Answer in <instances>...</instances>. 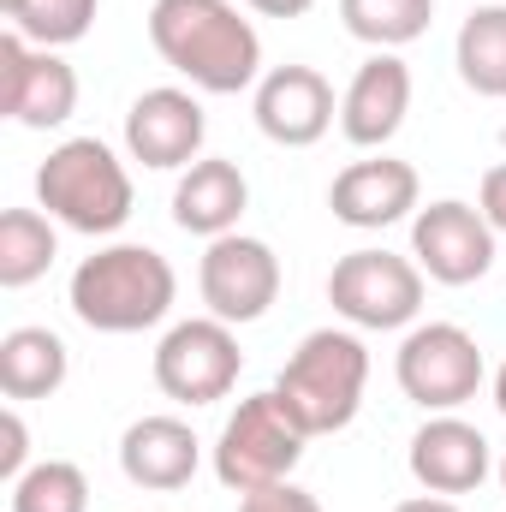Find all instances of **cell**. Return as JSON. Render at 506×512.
I'll use <instances>...</instances> for the list:
<instances>
[{
    "instance_id": "cell-1",
    "label": "cell",
    "mask_w": 506,
    "mask_h": 512,
    "mask_svg": "<svg viewBox=\"0 0 506 512\" xmlns=\"http://www.w3.org/2000/svg\"><path fill=\"white\" fill-rule=\"evenodd\" d=\"M155 54L209 96H239L262 72V42L233 0H155L149 6Z\"/></svg>"
},
{
    "instance_id": "cell-2",
    "label": "cell",
    "mask_w": 506,
    "mask_h": 512,
    "mask_svg": "<svg viewBox=\"0 0 506 512\" xmlns=\"http://www.w3.org/2000/svg\"><path fill=\"white\" fill-rule=\"evenodd\" d=\"M179 274L149 245H108L72 268V316L96 334H143L173 310Z\"/></svg>"
},
{
    "instance_id": "cell-3",
    "label": "cell",
    "mask_w": 506,
    "mask_h": 512,
    "mask_svg": "<svg viewBox=\"0 0 506 512\" xmlns=\"http://www.w3.org/2000/svg\"><path fill=\"white\" fill-rule=\"evenodd\" d=\"M36 203L48 221L84 239H108L131 221V173L102 137H66L36 167Z\"/></svg>"
},
{
    "instance_id": "cell-4",
    "label": "cell",
    "mask_w": 506,
    "mask_h": 512,
    "mask_svg": "<svg viewBox=\"0 0 506 512\" xmlns=\"http://www.w3.org/2000/svg\"><path fill=\"white\" fill-rule=\"evenodd\" d=\"M364 382H370V352L358 334L346 328H316L304 334V346L286 358L274 399L280 411L304 429V435H334L358 417L364 405Z\"/></svg>"
},
{
    "instance_id": "cell-5",
    "label": "cell",
    "mask_w": 506,
    "mask_h": 512,
    "mask_svg": "<svg viewBox=\"0 0 506 512\" xmlns=\"http://www.w3.org/2000/svg\"><path fill=\"white\" fill-rule=\"evenodd\" d=\"M304 429L280 411L274 387L239 399V411L227 417L221 441H215V477L233 489V495H256V489H274V483H292L298 459H304Z\"/></svg>"
},
{
    "instance_id": "cell-6",
    "label": "cell",
    "mask_w": 506,
    "mask_h": 512,
    "mask_svg": "<svg viewBox=\"0 0 506 512\" xmlns=\"http://www.w3.org/2000/svg\"><path fill=\"white\" fill-rule=\"evenodd\" d=\"M328 304L352 328H376V334L405 328L423 310V268L393 251H352L328 274Z\"/></svg>"
},
{
    "instance_id": "cell-7",
    "label": "cell",
    "mask_w": 506,
    "mask_h": 512,
    "mask_svg": "<svg viewBox=\"0 0 506 512\" xmlns=\"http://www.w3.org/2000/svg\"><path fill=\"white\" fill-rule=\"evenodd\" d=\"M393 376H399V393L411 405L459 411L483 387V352H477V340L459 322H429V328L405 334V346L393 358Z\"/></svg>"
},
{
    "instance_id": "cell-8",
    "label": "cell",
    "mask_w": 506,
    "mask_h": 512,
    "mask_svg": "<svg viewBox=\"0 0 506 512\" xmlns=\"http://www.w3.org/2000/svg\"><path fill=\"white\" fill-rule=\"evenodd\" d=\"M239 364L245 358H239L233 328L215 322V316H191V322L161 334V346H155V387L167 399H179V405H215V399L233 393Z\"/></svg>"
},
{
    "instance_id": "cell-9",
    "label": "cell",
    "mask_w": 506,
    "mask_h": 512,
    "mask_svg": "<svg viewBox=\"0 0 506 512\" xmlns=\"http://www.w3.org/2000/svg\"><path fill=\"white\" fill-rule=\"evenodd\" d=\"M197 292H203L209 316L227 322V328L262 322L274 310V298H280V256L262 239H245V233L209 239L203 268H197Z\"/></svg>"
},
{
    "instance_id": "cell-10",
    "label": "cell",
    "mask_w": 506,
    "mask_h": 512,
    "mask_svg": "<svg viewBox=\"0 0 506 512\" xmlns=\"http://www.w3.org/2000/svg\"><path fill=\"white\" fill-rule=\"evenodd\" d=\"M0 108L30 131H54L78 114V72L54 48H30L18 30L0 36Z\"/></svg>"
},
{
    "instance_id": "cell-11",
    "label": "cell",
    "mask_w": 506,
    "mask_h": 512,
    "mask_svg": "<svg viewBox=\"0 0 506 512\" xmlns=\"http://www.w3.org/2000/svg\"><path fill=\"white\" fill-rule=\"evenodd\" d=\"M411 256L429 280L441 286H471L495 268V227L483 221V209L447 197V203H429L417 209L411 221Z\"/></svg>"
},
{
    "instance_id": "cell-12",
    "label": "cell",
    "mask_w": 506,
    "mask_h": 512,
    "mask_svg": "<svg viewBox=\"0 0 506 512\" xmlns=\"http://www.w3.org/2000/svg\"><path fill=\"white\" fill-rule=\"evenodd\" d=\"M334 126V84L316 66H274L256 84V131L280 149H310Z\"/></svg>"
},
{
    "instance_id": "cell-13",
    "label": "cell",
    "mask_w": 506,
    "mask_h": 512,
    "mask_svg": "<svg viewBox=\"0 0 506 512\" xmlns=\"http://www.w3.org/2000/svg\"><path fill=\"white\" fill-rule=\"evenodd\" d=\"M209 137V120L197 108L191 90H143L126 114V149L131 161L155 167V173H173V167H191L197 149Z\"/></svg>"
},
{
    "instance_id": "cell-14",
    "label": "cell",
    "mask_w": 506,
    "mask_h": 512,
    "mask_svg": "<svg viewBox=\"0 0 506 512\" xmlns=\"http://www.w3.org/2000/svg\"><path fill=\"white\" fill-rule=\"evenodd\" d=\"M411 477L429 489V495H471L483 489L489 477V441L477 423L441 411L429 417L417 435H411Z\"/></svg>"
},
{
    "instance_id": "cell-15",
    "label": "cell",
    "mask_w": 506,
    "mask_h": 512,
    "mask_svg": "<svg viewBox=\"0 0 506 512\" xmlns=\"http://www.w3.org/2000/svg\"><path fill=\"white\" fill-rule=\"evenodd\" d=\"M328 209H334V221H346L358 233H381V227H393V221H405L417 209V167L411 161H393V155L352 161L334 179Z\"/></svg>"
},
{
    "instance_id": "cell-16",
    "label": "cell",
    "mask_w": 506,
    "mask_h": 512,
    "mask_svg": "<svg viewBox=\"0 0 506 512\" xmlns=\"http://www.w3.org/2000/svg\"><path fill=\"white\" fill-rule=\"evenodd\" d=\"M411 114V72L399 54H376L358 66V78L346 84V102H340V131L358 143V149H381L393 131L405 126Z\"/></svg>"
},
{
    "instance_id": "cell-17",
    "label": "cell",
    "mask_w": 506,
    "mask_h": 512,
    "mask_svg": "<svg viewBox=\"0 0 506 512\" xmlns=\"http://www.w3.org/2000/svg\"><path fill=\"white\" fill-rule=\"evenodd\" d=\"M197 459H203V441L179 417H137L120 435V471L137 489H161V495L185 489L197 477Z\"/></svg>"
},
{
    "instance_id": "cell-18",
    "label": "cell",
    "mask_w": 506,
    "mask_h": 512,
    "mask_svg": "<svg viewBox=\"0 0 506 512\" xmlns=\"http://www.w3.org/2000/svg\"><path fill=\"white\" fill-rule=\"evenodd\" d=\"M251 209V185L239 173V161H191L185 179L173 185V221L197 239H227L239 227V215Z\"/></svg>"
},
{
    "instance_id": "cell-19",
    "label": "cell",
    "mask_w": 506,
    "mask_h": 512,
    "mask_svg": "<svg viewBox=\"0 0 506 512\" xmlns=\"http://www.w3.org/2000/svg\"><path fill=\"white\" fill-rule=\"evenodd\" d=\"M66 340L54 328H12L0 340V393L6 399H48L66 387Z\"/></svg>"
},
{
    "instance_id": "cell-20",
    "label": "cell",
    "mask_w": 506,
    "mask_h": 512,
    "mask_svg": "<svg viewBox=\"0 0 506 512\" xmlns=\"http://www.w3.org/2000/svg\"><path fill=\"white\" fill-rule=\"evenodd\" d=\"M453 60H459V78H465L477 96L506 102V6H477V12L459 24Z\"/></svg>"
},
{
    "instance_id": "cell-21",
    "label": "cell",
    "mask_w": 506,
    "mask_h": 512,
    "mask_svg": "<svg viewBox=\"0 0 506 512\" xmlns=\"http://www.w3.org/2000/svg\"><path fill=\"white\" fill-rule=\"evenodd\" d=\"M54 256H60V239H54L48 215H36V209H6L0 215V286L18 292V286L42 280L54 268Z\"/></svg>"
},
{
    "instance_id": "cell-22",
    "label": "cell",
    "mask_w": 506,
    "mask_h": 512,
    "mask_svg": "<svg viewBox=\"0 0 506 512\" xmlns=\"http://www.w3.org/2000/svg\"><path fill=\"white\" fill-rule=\"evenodd\" d=\"M340 18L358 42H370L381 54L417 42L435 18V0H340Z\"/></svg>"
},
{
    "instance_id": "cell-23",
    "label": "cell",
    "mask_w": 506,
    "mask_h": 512,
    "mask_svg": "<svg viewBox=\"0 0 506 512\" xmlns=\"http://www.w3.org/2000/svg\"><path fill=\"white\" fill-rule=\"evenodd\" d=\"M96 6L102 0H0V12L12 18V30L36 48H66V42H84L90 24H96Z\"/></svg>"
},
{
    "instance_id": "cell-24",
    "label": "cell",
    "mask_w": 506,
    "mask_h": 512,
    "mask_svg": "<svg viewBox=\"0 0 506 512\" xmlns=\"http://www.w3.org/2000/svg\"><path fill=\"white\" fill-rule=\"evenodd\" d=\"M12 512H90V483L72 459H42L12 483Z\"/></svg>"
},
{
    "instance_id": "cell-25",
    "label": "cell",
    "mask_w": 506,
    "mask_h": 512,
    "mask_svg": "<svg viewBox=\"0 0 506 512\" xmlns=\"http://www.w3.org/2000/svg\"><path fill=\"white\" fill-rule=\"evenodd\" d=\"M239 512H322V501L298 483H274V489H256L239 501Z\"/></svg>"
},
{
    "instance_id": "cell-26",
    "label": "cell",
    "mask_w": 506,
    "mask_h": 512,
    "mask_svg": "<svg viewBox=\"0 0 506 512\" xmlns=\"http://www.w3.org/2000/svg\"><path fill=\"white\" fill-rule=\"evenodd\" d=\"M0 441H6V447H0V477L18 483V477L30 471V465H24V459H30V435H24V417H18V411L0 417Z\"/></svg>"
},
{
    "instance_id": "cell-27",
    "label": "cell",
    "mask_w": 506,
    "mask_h": 512,
    "mask_svg": "<svg viewBox=\"0 0 506 512\" xmlns=\"http://www.w3.org/2000/svg\"><path fill=\"white\" fill-rule=\"evenodd\" d=\"M477 209H483V221H489L495 233H506V161H501V167H489V173H483Z\"/></svg>"
},
{
    "instance_id": "cell-28",
    "label": "cell",
    "mask_w": 506,
    "mask_h": 512,
    "mask_svg": "<svg viewBox=\"0 0 506 512\" xmlns=\"http://www.w3.org/2000/svg\"><path fill=\"white\" fill-rule=\"evenodd\" d=\"M251 6L262 12V18H304L316 0H251Z\"/></svg>"
},
{
    "instance_id": "cell-29",
    "label": "cell",
    "mask_w": 506,
    "mask_h": 512,
    "mask_svg": "<svg viewBox=\"0 0 506 512\" xmlns=\"http://www.w3.org/2000/svg\"><path fill=\"white\" fill-rule=\"evenodd\" d=\"M393 512H459L447 495H417V501H399Z\"/></svg>"
},
{
    "instance_id": "cell-30",
    "label": "cell",
    "mask_w": 506,
    "mask_h": 512,
    "mask_svg": "<svg viewBox=\"0 0 506 512\" xmlns=\"http://www.w3.org/2000/svg\"><path fill=\"white\" fill-rule=\"evenodd\" d=\"M495 405H501V417H506V364H501V376H495Z\"/></svg>"
},
{
    "instance_id": "cell-31",
    "label": "cell",
    "mask_w": 506,
    "mask_h": 512,
    "mask_svg": "<svg viewBox=\"0 0 506 512\" xmlns=\"http://www.w3.org/2000/svg\"><path fill=\"white\" fill-rule=\"evenodd\" d=\"M501 489H506V459H501Z\"/></svg>"
}]
</instances>
